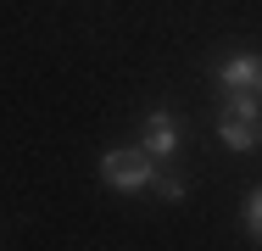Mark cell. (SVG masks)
Returning a JSON list of instances; mask_svg holds the SVG:
<instances>
[{"instance_id": "obj_6", "label": "cell", "mask_w": 262, "mask_h": 251, "mask_svg": "<svg viewBox=\"0 0 262 251\" xmlns=\"http://www.w3.org/2000/svg\"><path fill=\"white\" fill-rule=\"evenodd\" d=\"M257 95H262V61H257Z\"/></svg>"}, {"instance_id": "obj_5", "label": "cell", "mask_w": 262, "mask_h": 251, "mask_svg": "<svg viewBox=\"0 0 262 251\" xmlns=\"http://www.w3.org/2000/svg\"><path fill=\"white\" fill-rule=\"evenodd\" d=\"M240 223H246V229H251V235L262 240V184H257V190H246V206H240Z\"/></svg>"}, {"instance_id": "obj_2", "label": "cell", "mask_w": 262, "mask_h": 251, "mask_svg": "<svg viewBox=\"0 0 262 251\" xmlns=\"http://www.w3.org/2000/svg\"><path fill=\"white\" fill-rule=\"evenodd\" d=\"M217 140L229 151L262 145V95L257 90H217Z\"/></svg>"}, {"instance_id": "obj_3", "label": "cell", "mask_w": 262, "mask_h": 251, "mask_svg": "<svg viewBox=\"0 0 262 251\" xmlns=\"http://www.w3.org/2000/svg\"><path fill=\"white\" fill-rule=\"evenodd\" d=\"M140 145L151 151V156H157L162 168H167V162H173V156H179V145H184V129H179V117H173V112H145V123H140Z\"/></svg>"}, {"instance_id": "obj_4", "label": "cell", "mask_w": 262, "mask_h": 251, "mask_svg": "<svg viewBox=\"0 0 262 251\" xmlns=\"http://www.w3.org/2000/svg\"><path fill=\"white\" fill-rule=\"evenodd\" d=\"M257 61L251 50H229V56H217V67H212V84L217 90H257Z\"/></svg>"}, {"instance_id": "obj_1", "label": "cell", "mask_w": 262, "mask_h": 251, "mask_svg": "<svg viewBox=\"0 0 262 251\" xmlns=\"http://www.w3.org/2000/svg\"><path fill=\"white\" fill-rule=\"evenodd\" d=\"M101 184H106V190H117V196L157 190L162 201H184V184H179L173 173H162V162L140 145V140H134V145H112V151H101Z\"/></svg>"}]
</instances>
